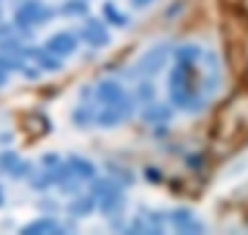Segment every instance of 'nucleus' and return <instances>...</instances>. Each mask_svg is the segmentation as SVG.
Returning a JSON list of instances; mask_svg holds the SVG:
<instances>
[{"label":"nucleus","mask_w":248,"mask_h":235,"mask_svg":"<svg viewBox=\"0 0 248 235\" xmlns=\"http://www.w3.org/2000/svg\"><path fill=\"white\" fill-rule=\"evenodd\" d=\"M169 90H172V104H177L180 110L197 112L204 107V99H199L194 88V71L188 63H177V68L169 77Z\"/></svg>","instance_id":"1"},{"label":"nucleus","mask_w":248,"mask_h":235,"mask_svg":"<svg viewBox=\"0 0 248 235\" xmlns=\"http://www.w3.org/2000/svg\"><path fill=\"white\" fill-rule=\"evenodd\" d=\"M98 99H101L104 104H109V107L123 110L125 115H131V110H134V99L112 80H104L101 85H98Z\"/></svg>","instance_id":"2"},{"label":"nucleus","mask_w":248,"mask_h":235,"mask_svg":"<svg viewBox=\"0 0 248 235\" xmlns=\"http://www.w3.org/2000/svg\"><path fill=\"white\" fill-rule=\"evenodd\" d=\"M167 63V47H153V50L142 55L137 66H134V77H153L161 71V66Z\"/></svg>","instance_id":"3"},{"label":"nucleus","mask_w":248,"mask_h":235,"mask_svg":"<svg viewBox=\"0 0 248 235\" xmlns=\"http://www.w3.org/2000/svg\"><path fill=\"white\" fill-rule=\"evenodd\" d=\"M46 19H52V11L44 8L41 3H25V6L16 11V17H14L16 28H33V25L46 22Z\"/></svg>","instance_id":"4"},{"label":"nucleus","mask_w":248,"mask_h":235,"mask_svg":"<svg viewBox=\"0 0 248 235\" xmlns=\"http://www.w3.org/2000/svg\"><path fill=\"white\" fill-rule=\"evenodd\" d=\"M74 50H77V36H74V33H55V36L46 41V52H49V55H58V58L71 55Z\"/></svg>","instance_id":"5"},{"label":"nucleus","mask_w":248,"mask_h":235,"mask_svg":"<svg viewBox=\"0 0 248 235\" xmlns=\"http://www.w3.org/2000/svg\"><path fill=\"white\" fill-rule=\"evenodd\" d=\"M82 38H85L90 47L109 44V33H107V28H104L98 19H88V22H85V28H82Z\"/></svg>","instance_id":"6"},{"label":"nucleus","mask_w":248,"mask_h":235,"mask_svg":"<svg viewBox=\"0 0 248 235\" xmlns=\"http://www.w3.org/2000/svg\"><path fill=\"white\" fill-rule=\"evenodd\" d=\"M172 221H175V227L183 230V233H202V224L188 211H175L172 213Z\"/></svg>","instance_id":"7"},{"label":"nucleus","mask_w":248,"mask_h":235,"mask_svg":"<svg viewBox=\"0 0 248 235\" xmlns=\"http://www.w3.org/2000/svg\"><path fill=\"white\" fill-rule=\"evenodd\" d=\"M125 118H128V115H125L123 110H117V107H109V104H107V110L95 118V120H98L101 126H117V123H123Z\"/></svg>","instance_id":"8"},{"label":"nucleus","mask_w":248,"mask_h":235,"mask_svg":"<svg viewBox=\"0 0 248 235\" xmlns=\"http://www.w3.org/2000/svg\"><path fill=\"white\" fill-rule=\"evenodd\" d=\"M63 227H58L52 219H38L33 221V224H28V227H22L25 235H36V233H60Z\"/></svg>","instance_id":"9"},{"label":"nucleus","mask_w":248,"mask_h":235,"mask_svg":"<svg viewBox=\"0 0 248 235\" xmlns=\"http://www.w3.org/2000/svg\"><path fill=\"white\" fill-rule=\"evenodd\" d=\"M93 211H95V197H79L77 202L68 205V213H74V216H88Z\"/></svg>","instance_id":"10"},{"label":"nucleus","mask_w":248,"mask_h":235,"mask_svg":"<svg viewBox=\"0 0 248 235\" xmlns=\"http://www.w3.org/2000/svg\"><path fill=\"white\" fill-rule=\"evenodd\" d=\"M169 107H147L145 110V120L147 123H164V120H169Z\"/></svg>","instance_id":"11"},{"label":"nucleus","mask_w":248,"mask_h":235,"mask_svg":"<svg viewBox=\"0 0 248 235\" xmlns=\"http://www.w3.org/2000/svg\"><path fill=\"white\" fill-rule=\"evenodd\" d=\"M68 169H77L82 178H93V172H95V167L90 162H82L79 156H74L71 162H68Z\"/></svg>","instance_id":"12"},{"label":"nucleus","mask_w":248,"mask_h":235,"mask_svg":"<svg viewBox=\"0 0 248 235\" xmlns=\"http://www.w3.org/2000/svg\"><path fill=\"white\" fill-rule=\"evenodd\" d=\"M104 17H107V19H109L112 25H120V28L125 25V17L115 8V3H107V6H104Z\"/></svg>","instance_id":"13"},{"label":"nucleus","mask_w":248,"mask_h":235,"mask_svg":"<svg viewBox=\"0 0 248 235\" xmlns=\"http://www.w3.org/2000/svg\"><path fill=\"white\" fill-rule=\"evenodd\" d=\"M175 55H177V60H180V63H191L194 58H199V47H191V44L188 47H180Z\"/></svg>","instance_id":"14"},{"label":"nucleus","mask_w":248,"mask_h":235,"mask_svg":"<svg viewBox=\"0 0 248 235\" xmlns=\"http://www.w3.org/2000/svg\"><path fill=\"white\" fill-rule=\"evenodd\" d=\"M85 11H88L85 0H71V3L63 6V14H68V17H79V14H85Z\"/></svg>","instance_id":"15"},{"label":"nucleus","mask_w":248,"mask_h":235,"mask_svg":"<svg viewBox=\"0 0 248 235\" xmlns=\"http://www.w3.org/2000/svg\"><path fill=\"white\" fill-rule=\"evenodd\" d=\"M74 123H77V126L93 123V112H90V110H77V112H74Z\"/></svg>","instance_id":"16"},{"label":"nucleus","mask_w":248,"mask_h":235,"mask_svg":"<svg viewBox=\"0 0 248 235\" xmlns=\"http://www.w3.org/2000/svg\"><path fill=\"white\" fill-rule=\"evenodd\" d=\"M155 93V88L150 85V82H142L139 85V99H145V101H150V96Z\"/></svg>","instance_id":"17"},{"label":"nucleus","mask_w":248,"mask_h":235,"mask_svg":"<svg viewBox=\"0 0 248 235\" xmlns=\"http://www.w3.org/2000/svg\"><path fill=\"white\" fill-rule=\"evenodd\" d=\"M44 164H46V167H55V164H58V156H55V153L44 156Z\"/></svg>","instance_id":"18"},{"label":"nucleus","mask_w":248,"mask_h":235,"mask_svg":"<svg viewBox=\"0 0 248 235\" xmlns=\"http://www.w3.org/2000/svg\"><path fill=\"white\" fill-rule=\"evenodd\" d=\"M147 178H150V181H153V184H158L161 172H158V169H147Z\"/></svg>","instance_id":"19"},{"label":"nucleus","mask_w":248,"mask_h":235,"mask_svg":"<svg viewBox=\"0 0 248 235\" xmlns=\"http://www.w3.org/2000/svg\"><path fill=\"white\" fill-rule=\"evenodd\" d=\"M131 3H134V8H145V6H150L153 0H131Z\"/></svg>","instance_id":"20"},{"label":"nucleus","mask_w":248,"mask_h":235,"mask_svg":"<svg viewBox=\"0 0 248 235\" xmlns=\"http://www.w3.org/2000/svg\"><path fill=\"white\" fill-rule=\"evenodd\" d=\"M6 82V71H3V60H0V85Z\"/></svg>","instance_id":"21"},{"label":"nucleus","mask_w":248,"mask_h":235,"mask_svg":"<svg viewBox=\"0 0 248 235\" xmlns=\"http://www.w3.org/2000/svg\"><path fill=\"white\" fill-rule=\"evenodd\" d=\"M0 205H3V191H0Z\"/></svg>","instance_id":"22"}]
</instances>
